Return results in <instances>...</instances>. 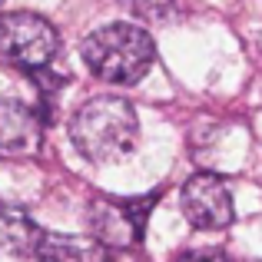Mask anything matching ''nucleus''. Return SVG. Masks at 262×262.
Instances as JSON below:
<instances>
[{"label":"nucleus","instance_id":"11","mask_svg":"<svg viewBox=\"0 0 262 262\" xmlns=\"http://www.w3.org/2000/svg\"><path fill=\"white\" fill-rule=\"evenodd\" d=\"M110 262H146V259L136 256V249H120V252H110Z\"/></svg>","mask_w":262,"mask_h":262},{"label":"nucleus","instance_id":"4","mask_svg":"<svg viewBox=\"0 0 262 262\" xmlns=\"http://www.w3.org/2000/svg\"><path fill=\"white\" fill-rule=\"evenodd\" d=\"M156 196H103L90 206V232L106 252L136 249L143 243L146 216L153 209Z\"/></svg>","mask_w":262,"mask_h":262},{"label":"nucleus","instance_id":"10","mask_svg":"<svg viewBox=\"0 0 262 262\" xmlns=\"http://www.w3.org/2000/svg\"><path fill=\"white\" fill-rule=\"evenodd\" d=\"M173 262H229L219 249H189V252H179Z\"/></svg>","mask_w":262,"mask_h":262},{"label":"nucleus","instance_id":"6","mask_svg":"<svg viewBox=\"0 0 262 262\" xmlns=\"http://www.w3.org/2000/svg\"><path fill=\"white\" fill-rule=\"evenodd\" d=\"M47 116L24 100H0V156L24 160L43 146Z\"/></svg>","mask_w":262,"mask_h":262},{"label":"nucleus","instance_id":"1","mask_svg":"<svg viewBox=\"0 0 262 262\" xmlns=\"http://www.w3.org/2000/svg\"><path fill=\"white\" fill-rule=\"evenodd\" d=\"M70 140L77 153L90 163H116L133 153L140 140L136 110L123 96H93L73 113Z\"/></svg>","mask_w":262,"mask_h":262},{"label":"nucleus","instance_id":"7","mask_svg":"<svg viewBox=\"0 0 262 262\" xmlns=\"http://www.w3.org/2000/svg\"><path fill=\"white\" fill-rule=\"evenodd\" d=\"M37 262H110V252L93 236H70V232H43L33 252Z\"/></svg>","mask_w":262,"mask_h":262},{"label":"nucleus","instance_id":"8","mask_svg":"<svg viewBox=\"0 0 262 262\" xmlns=\"http://www.w3.org/2000/svg\"><path fill=\"white\" fill-rule=\"evenodd\" d=\"M40 226L20 206H0V252L7 256H33L40 243Z\"/></svg>","mask_w":262,"mask_h":262},{"label":"nucleus","instance_id":"3","mask_svg":"<svg viewBox=\"0 0 262 262\" xmlns=\"http://www.w3.org/2000/svg\"><path fill=\"white\" fill-rule=\"evenodd\" d=\"M60 50V33L47 17L30 10L0 17V63L37 73L53 63Z\"/></svg>","mask_w":262,"mask_h":262},{"label":"nucleus","instance_id":"2","mask_svg":"<svg viewBox=\"0 0 262 262\" xmlns=\"http://www.w3.org/2000/svg\"><path fill=\"white\" fill-rule=\"evenodd\" d=\"M83 63L90 67V73L106 83H140L149 73L156 60V43L143 27L136 24H106L100 30H93L80 47Z\"/></svg>","mask_w":262,"mask_h":262},{"label":"nucleus","instance_id":"9","mask_svg":"<svg viewBox=\"0 0 262 262\" xmlns=\"http://www.w3.org/2000/svg\"><path fill=\"white\" fill-rule=\"evenodd\" d=\"M133 17H143V20H160L173 10V0H120Z\"/></svg>","mask_w":262,"mask_h":262},{"label":"nucleus","instance_id":"5","mask_svg":"<svg viewBox=\"0 0 262 262\" xmlns=\"http://www.w3.org/2000/svg\"><path fill=\"white\" fill-rule=\"evenodd\" d=\"M183 216L196 229H226L236 219L232 192L216 173H196L183 186Z\"/></svg>","mask_w":262,"mask_h":262}]
</instances>
